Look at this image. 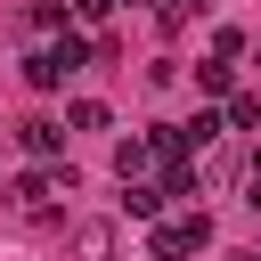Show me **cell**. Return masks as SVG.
Here are the masks:
<instances>
[{
  "mask_svg": "<svg viewBox=\"0 0 261 261\" xmlns=\"http://www.w3.org/2000/svg\"><path fill=\"white\" fill-rule=\"evenodd\" d=\"M57 196H73V171H65V163H41V171L8 179V212H16V220H49Z\"/></svg>",
  "mask_w": 261,
  "mask_h": 261,
  "instance_id": "6da1fadb",
  "label": "cell"
},
{
  "mask_svg": "<svg viewBox=\"0 0 261 261\" xmlns=\"http://www.w3.org/2000/svg\"><path fill=\"white\" fill-rule=\"evenodd\" d=\"M73 65H90V41H82V33H57L49 49H33V57H24V82H33V90H57Z\"/></svg>",
  "mask_w": 261,
  "mask_h": 261,
  "instance_id": "7a4b0ae2",
  "label": "cell"
},
{
  "mask_svg": "<svg viewBox=\"0 0 261 261\" xmlns=\"http://www.w3.org/2000/svg\"><path fill=\"white\" fill-rule=\"evenodd\" d=\"M204 245H212V220H204V212H179V220H155V228H147V253H155V261H188V253H204Z\"/></svg>",
  "mask_w": 261,
  "mask_h": 261,
  "instance_id": "3957f363",
  "label": "cell"
},
{
  "mask_svg": "<svg viewBox=\"0 0 261 261\" xmlns=\"http://www.w3.org/2000/svg\"><path fill=\"white\" fill-rule=\"evenodd\" d=\"M155 171V147H147V130H130V139H114V179L130 188V179H147Z\"/></svg>",
  "mask_w": 261,
  "mask_h": 261,
  "instance_id": "277c9868",
  "label": "cell"
},
{
  "mask_svg": "<svg viewBox=\"0 0 261 261\" xmlns=\"http://www.w3.org/2000/svg\"><path fill=\"white\" fill-rule=\"evenodd\" d=\"M16 139H24V155H33V163H57V147H65V122H24Z\"/></svg>",
  "mask_w": 261,
  "mask_h": 261,
  "instance_id": "5b68a950",
  "label": "cell"
},
{
  "mask_svg": "<svg viewBox=\"0 0 261 261\" xmlns=\"http://www.w3.org/2000/svg\"><path fill=\"white\" fill-rule=\"evenodd\" d=\"M122 212L155 228V220H163V188H147V179H130V188H122Z\"/></svg>",
  "mask_w": 261,
  "mask_h": 261,
  "instance_id": "8992f818",
  "label": "cell"
},
{
  "mask_svg": "<svg viewBox=\"0 0 261 261\" xmlns=\"http://www.w3.org/2000/svg\"><path fill=\"white\" fill-rule=\"evenodd\" d=\"M73 253H82V261H106V253H114V220H82V228H73Z\"/></svg>",
  "mask_w": 261,
  "mask_h": 261,
  "instance_id": "52a82bcc",
  "label": "cell"
},
{
  "mask_svg": "<svg viewBox=\"0 0 261 261\" xmlns=\"http://www.w3.org/2000/svg\"><path fill=\"white\" fill-rule=\"evenodd\" d=\"M65 122H73V130H106V122H114V114H106V106H98V98H73V106H65Z\"/></svg>",
  "mask_w": 261,
  "mask_h": 261,
  "instance_id": "ba28073f",
  "label": "cell"
},
{
  "mask_svg": "<svg viewBox=\"0 0 261 261\" xmlns=\"http://www.w3.org/2000/svg\"><path fill=\"white\" fill-rule=\"evenodd\" d=\"M196 82H204V90H220V98H228V90H237V65H228V57H212V65H196Z\"/></svg>",
  "mask_w": 261,
  "mask_h": 261,
  "instance_id": "9c48e42d",
  "label": "cell"
},
{
  "mask_svg": "<svg viewBox=\"0 0 261 261\" xmlns=\"http://www.w3.org/2000/svg\"><path fill=\"white\" fill-rule=\"evenodd\" d=\"M179 130H188V147H212V139L228 130V114H196V122H179Z\"/></svg>",
  "mask_w": 261,
  "mask_h": 261,
  "instance_id": "30bf717a",
  "label": "cell"
},
{
  "mask_svg": "<svg viewBox=\"0 0 261 261\" xmlns=\"http://www.w3.org/2000/svg\"><path fill=\"white\" fill-rule=\"evenodd\" d=\"M228 122H237V130H261V98L237 90V98H228Z\"/></svg>",
  "mask_w": 261,
  "mask_h": 261,
  "instance_id": "8fae6325",
  "label": "cell"
},
{
  "mask_svg": "<svg viewBox=\"0 0 261 261\" xmlns=\"http://www.w3.org/2000/svg\"><path fill=\"white\" fill-rule=\"evenodd\" d=\"M106 8H114V0H73V16H82V24H98Z\"/></svg>",
  "mask_w": 261,
  "mask_h": 261,
  "instance_id": "7c38bea8",
  "label": "cell"
},
{
  "mask_svg": "<svg viewBox=\"0 0 261 261\" xmlns=\"http://www.w3.org/2000/svg\"><path fill=\"white\" fill-rule=\"evenodd\" d=\"M245 179H253V204H261V147H253V163H245Z\"/></svg>",
  "mask_w": 261,
  "mask_h": 261,
  "instance_id": "4fadbf2b",
  "label": "cell"
}]
</instances>
